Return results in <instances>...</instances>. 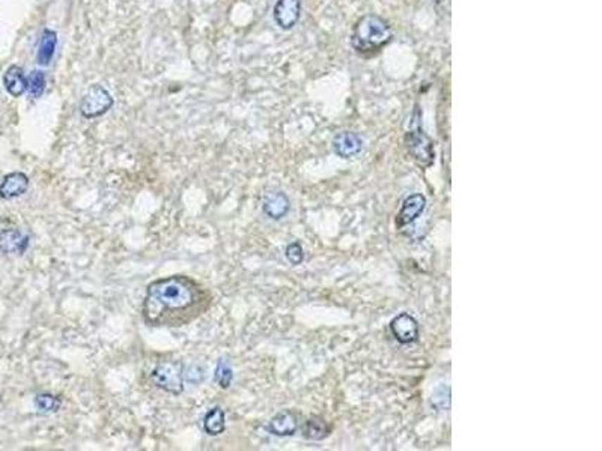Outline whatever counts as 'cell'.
I'll use <instances>...</instances> for the list:
<instances>
[{"instance_id":"17","label":"cell","mask_w":602,"mask_h":451,"mask_svg":"<svg viewBox=\"0 0 602 451\" xmlns=\"http://www.w3.org/2000/svg\"><path fill=\"white\" fill-rule=\"evenodd\" d=\"M47 86V77L41 70H34L27 75V92L32 98H39Z\"/></svg>"},{"instance_id":"20","label":"cell","mask_w":602,"mask_h":451,"mask_svg":"<svg viewBox=\"0 0 602 451\" xmlns=\"http://www.w3.org/2000/svg\"><path fill=\"white\" fill-rule=\"evenodd\" d=\"M303 432H304L306 438L318 441V439H322L328 435V428L321 418L315 417V418H311V420L306 421Z\"/></svg>"},{"instance_id":"11","label":"cell","mask_w":602,"mask_h":451,"mask_svg":"<svg viewBox=\"0 0 602 451\" xmlns=\"http://www.w3.org/2000/svg\"><path fill=\"white\" fill-rule=\"evenodd\" d=\"M425 205H426L425 196H422V194L408 196L407 199L403 201L401 211L398 214V226L402 227V226H407L410 223H414L415 220L422 215Z\"/></svg>"},{"instance_id":"2","label":"cell","mask_w":602,"mask_h":451,"mask_svg":"<svg viewBox=\"0 0 602 451\" xmlns=\"http://www.w3.org/2000/svg\"><path fill=\"white\" fill-rule=\"evenodd\" d=\"M393 30L384 18L374 14L361 17L351 35L353 49L361 56H372L380 53L391 42Z\"/></svg>"},{"instance_id":"1","label":"cell","mask_w":602,"mask_h":451,"mask_svg":"<svg viewBox=\"0 0 602 451\" xmlns=\"http://www.w3.org/2000/svg\"><path fill=\"white\" fill-rule=\"evenodd\" d=\"M213 295L187 276L157 279L148 284L142 316L149 326L189 325L211 307Z\"/></svg>"},{"instance_id":"19","label":"cell","mask_w":602,"mask_h":451,"mask_svg":"<svg viewBox=\"0 0 602 451\" xmlns=\"http://www.w3.org/2000/svg\"><path fill=\"white\" fill-rule=\"evenodd\" d=\"M234 379V370L231 364L226 360H220L217 362V367L214 370V381L218 383V387L226 390L231 387Z\"/></svg>"},{"instance_id":"14","label":"cell","mask_w":602,"mask_h":451,"mask_svg":"<svg viewBox=\"0 0 602 451\" xmlns=\"http://www.w3.org/2000/svg\"><path fill=\"white\" fill-rule=\"evenodd\" d=\"M299 428V418L291 411H284L271 418L268 432L276 436H291Z\"/></svg>"},{"instance_id":"9","label":"cell","mask_w":602,"mask_h":451,"mask_svg":"<svg viewBox=\"0 0 602 451\" xmlns=\"http://www.w3.org/2000/svg\"><path fill=\"white\" fill-rule=\"evenodd\" d=\"M29 236L18 229H5L0 232V251L5 255H23L29 248Z\"/></svg>"},{"instance_id":"6","label":"cell","mask_w":602,"mask_h":451,"mask_svg":"<svg viewBox=\"0 0 602 451\" xmlns=\"http://www.w3.org/2000/svg\"><path fill=\"white\" fill-rule=\"evenodd\" d=\"M301 0H277L272 6V20L282 30H291L301 18Z\"/></svg>"},{"instance_id":"7","label":"cell","mask_w":602,"mask_h":451,"mask_svg":"<svg viewBox=\"0 0 602 451\" xmlns=\"http://www.w3.org/2000/svg\"><path fill=\"white\" fill-rule=\"evenodd\" d=\"M393 336L401 343H413L419 338V324L408 313H401L390 324Z\"/></svg>"},{"instance_id":"5","label":"cell","mask_w":602,"mask_h":451,"mask_svg":"<svg viewBox=\"0 0 602 451\" xmlns=\"http://www.w3.org/2000/svg\"><path fill=\"white\" fill-rule=\"evenodd\" d=\"M405 143H407V149L415 163L423 167L431 166L435 157L434 143L425 134V131L420 125H415L408 131L407 137H405Z\"/></svg>"},{"instance_id":"22","label":"cell","mask_w":602,"mask_h":451,"mask_svg":"<svg viewBox=\"0 0 602 451\" xmlns=\"http://www.w3.org/2000/svg\"><path fill=\"white\" fill-rule=\"evenodd\" d=\"M287 259L292 263V265H300L304 259L303 248L299 243H292L287 248Z\"/></svg>"},{"instance_id":"21","label":"cell","mask_w":602,"mask_h":451,"mask_svg":"<svg viewBox=\"0 0 602 451\" xmlns=\"http://www.w3.org/2000/svg\"><path fill=\"white\" fill-rule=\"evenodd\" d=\"M182 376H184V379H185V381L190 382V383H199V382H202V381H203V378H205V370H203V367H202V366H199V364H192V366H189V367H185V366H184Z\"/></svg>"},{"instance_id":"10","label":"cell","mask_w":602,"mask_h":451,"mask_svg":"<svg viewBox=\"0 0 602 451\" xmlns=\"http://www.w3.org/2000/svg\"><path fill=\"white\" fill-rule=\"evenodd\" d=\"M29 189V178L23 172L8 173L0 182V197L5 201L23 196Z\"/></svg>"},{"instance_id":"13","label":"cell","mask_w":602,"mask_h":451,"mask_svg":"<svg viewBox=\"0 0 602 451\" xmlns=\"http://www.w3.org/2000/svg\"><path fill=\"white\" fill-rule=\"evenodd\" d=\"M4 86L6 92L14 98H18L27 92V77L23 68L18 67V65H11L4 74Z\"/></svg>"},{"instance_id":"15","label":"cell","mask_w":602,"mask_h":451,"mask_svg":"<svg viewBox=\"0 0 602 451\" xmlns=\"http://www.w3.org/2000/svg\"><path fill=\"white\" fill-rule=\"evenodd\" d=\"M58 47V34L51 29H44L37 50V61L41 67H47L51 63L54 53Z\"/></svg>"},{"instance_id":"4","label":"cell","mask_w":602,"mask_h":451,"mask_svg":"<svg viewBox=\"0 0 602 451\" xmlns=\"http://www.w3.org/2000/svg\"><path fill=\"white\" fill-rule=\"evenodd\" d=\"M115 101L112 94L104 86L94 84L84 94L80 101V115L86 119L100 117L113 107Z\"/></svg>"},{"instance_id":"8","label":"cell","mask_w":602,"mask_h":451,"mask_svg":"<svg viewBox=\"0 0 602 451\" xmlns=\"http://www.w3.org/2000/svg\"><path fill=\"white\" fill-rule=\"evenodd\" d=\"M363 149V139L351 131H342L333 139V151L342 158H353Z\"/></svg>"},{"instance_id":"18","label":"cell","mask_w":602,"mask_h":451,"mask_svg":"<svg viewBox=\"0 0 602 451\" xmlns=\"http://www.w3.org/2000/svg\"><path fill=\"white\" fill-rule=\"evenodd\" d=\"M35 406L39 412L50 414V412H58L62 406L61 398L50 393H42L38 394L35 398Z\"/></svg>"},{"instance_id":"3","label":"cell","mask_w":602,"mask_h":451,"mask_svg":"<svg viewBox=\"0 0 602 451\" xmlns=\"http://www.w3.org/2000/svg\"><path fill=\"white\" fill-rule=\"evenodd\" d=\"M182 370L184 364L180 361H161L151 371V381L160 390L180 395L184 391Z\"/></svg>"},{"instance_id":"12","label":"cell","mask_w":602,"mask_h":451,"mask_svg":"<svg viewBox=\"0 0 602 451\" xmlns=\"http://www.w3.org/2000/svg\"><path fill=\"white\" fill-rule=\"evenodd\" d=\"M289 208L291 203L288 196L280 191L267 193V196L264 197V205H262L265 215L271 220H282L289 212Z\"/></svg>"},{"instance_id":"16","label":"cell","mask_w":602,"mask_h":451,"mask_svg":"<svg viewBox=\"0 0 602 451\" xmlns=\"http://www.w3.org/2000/svg\"><path fill=\"white\" fill-rule=\"evenodd\" d=\"M226 428V415L222 408L210 409L203 417V431L206 435L210 436H218L225 432Z\"/></svg>"}]
</instances>
